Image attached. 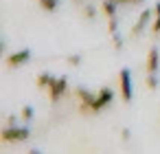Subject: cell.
Returning a JSON list of instances; mask_svg holds the SVG:
<instances>
[{"instance_id":"11","label":"cell","mask_w":160,"mask_h":154,"mask_svg":"<svg viewBox=\"0 0 160 154\" xmlns=\"http://www.w3.org/2000/svg\"><path fill=\"white\" fill-rule=\"evenodd\" d=\"M38 5H40V9H42V11L53 13V11L57 9V5H59V0H38Z\"/></svg>"},{"instance_id":"1","label":"cell","mask_w":160,"mask_h":154,"mask_svg":"<svg viewBox=\"0 0 160 154\" xmlns=\"http://www.w3.org/2000/svg\"><path fill=\"white\" fill-rule=\"evenodd\" d=\"M31 136V130L27 125H5L0 130V141L2 143H22Z\"/></svg>"},{"instance_id":"14","label":"cell","mask_w":160,"mask_h":154,"mask_svg":"<svg viewBox=\"0 0 160 154\" xmlns=\"http://www.w3.org/2000/svg\"><path fill=\"white\" fill-rule=\"evenodd\" d=\"M147 88L149 90H156L158 88V73H147Z\"/></svg>"},{"instance_id":"15","label":"cell","mask_w":160,"mask_h":154,"mask_svg":"<svg viewBox=\"0 0 160 154\" xmlns=\"http://www.w3.org/2000/svg\"><path fill=\"white\" fill-rule=\"evenodd\" d=\"M108 33H110V35L118 33V16H116V18H110V20H108Z\"/></svg>"},{"instance_id":"7","label":"cell","mask_w":160,"mask_h":154,"mask_svg":"<svg viewBox=\"0 0 160 154\" xmlns=\"http://www.w3.org/2000/svg\"><path fill=\"white\" fill-rule=\"evenodd\" d=\"M158 66H160V51L156 46H151L147 51V60H145V68L147 73H158Z\"/></svg>"},{"instance_id":"16","label":"cell","mask_w":160,"mask_h":154,"mask_svg":"<svg viewBox=\"0 0 160 154\" xmlns=\"http://www.w3.org/2000/svg\"><path fill=\"white\" fill-rule=\"evenodd\" d=\"M20 117H22V119L29 123V121H33L35 112H33V108H31V106H24V108H22V112H20Z\"/></svg>"},{"instance_id":"19","label":"cell","mask_w":160,"mask_h":154,"mask_svg":"<svg viewBox=\"0 0 160 154\" xmlns=\"http://www.w3.org/2000/svg\"><path fill=\"white\" fill-rule=\"evenodd\" d=\"M5 125H18V117L16 114H9L7 121H5Z\"/></svg>"},{"instance_id":"20","label":"cell","mask_w":160,"mask_h":154,"mask_svg":"<svg viewBox=\"0 0 160 154\" xmlns=\"http://www.w3.org/2000/svg\"><path fill=\"white\" fill-rule=\"evenodd\" d=\"M121 139H123V141H127V139H129V130H127V128H123V130H121Z\"/></svg>"},{"instance_id":"17","label":"cell","mask_w":160,"mask_h":154,"mask_svg":"<svg viewBox=\"0 0 160 154\" xmlns=\"http://www.w3.org/2000/svg\"><path fill=\"white\" fill-rule=\"evenodd\" d=\"M81 60H83V57H81L79 53H72V55H68V57H66L68 66H79V64H81Z\"/></svg>"},{"instance_id":"6","label":"cell","mask_w":160,"mask_h":154,"mask_svg":"<svg viewBox=\"0 0 160 154\" xmlns=\"http://www.w3.org/2000/svg\"><path fill=\"white\" fill-rule=\"evenodd\" d=\"M29 60H31V51H29V49H20V51L7 55V57H5V64H7V68H20V66H24Z\"/></svg>"},{"instance_id":"5","label":"cell","mask_w":160,"mask_h":154,"mask_svg":"<svg viewBox=\"0 0 160 154\" xmlns=\"http://www.w3.org/2000/svg\"><path fill=\"white\" fill-rule=\"evenodd\" d=\"M118 88H121V97H123V101L129 104L132 97H134V90H132V73H129L127 68H123V71L118 73Z\"/></svg>"},{"instance_id":"3","label":"cell","mask_w":160,"mask_h":154,"mask_svg":"<svg viewBox=\"0 0 160 154\" xmlns=\"http://www.w3.org/2000/svg\"><path fill=\"white\" fill-rule=\"evenodd\" d=\"M66 90H68V77H64V75H59V77H55L53 82H51V86L46 88V93H48V99L53 101V104H57L64 95H66Z\"/></svg>"},{"instance_id":"21","label":"cell","mask_w":160,"mask_h":154,"mask_svg":"<svg viewBox=\"0 0 160 154\" xmlns=\"http://www.w3.org/2000/svg\"><path fill=\"white\" fill-rule=\"evenodd\" d=\"M118 5H132V3H140V0H116Z\"/></svg>"},{"instance_id":"9","label":"cell","mask_w":160,"mask_h":154,"mask_svg":"<svg viewBox=\"0 0 160 154\" xmlns=\"http://www.w3.org/2000/svg\"><path fill=\"white\" fill-rule=\"evenodd\" d=\"M116 9H118V3H116V0H103V3H101V13L105 16V20L116 18Z\"/></svg>"},{"instance_id":"2","label":"cell","mask_w":160,"mask_h":154,"mask_svg":"<svg viewBox=\"0 0 160 154\" xmlns=\"http://www.w3.org/2000/svg\"><path fill=\"white\" fill-rule=\"evenodd\" d=\"M112 101H114V88L101 86L99 93H97V99H94V104H92V114H99V112L105 110Z\"/></svg>"},{"instance_id":"10","label":"cell","mask_w":160,"mask_h":154,"mask_svg":"<svg viewBox=\"0 0 160 154\" xmlns=\"http://www.w3.org/2000/svg\"><path fill=\"white\" fill-rule=\"evenodd\" d=\"M55 79V75H51L48 71H44V73H40L38 77H35V84H38V88H42V90H46L48 86H51V82Z\"/></svg>"},{"instance_id":"8","label":"cell","mask_w":160,"mask_h":154,"mask_svg":"<svg viewBox=\"0 0 160 154\" xmlns=\"http://www.w3.org/2000/svg\"><path fill=\"white\" fill-rule=\"evenodd\" d=\"M75 95H77L79 104H86V106L90 108V112H92V104H94V99H97V93H90V90H86L83 86H79V88H75Z\"/></svg>"},{"instance_id":"18","label":"cell","mask_w":160,"mask_h":154,"mask_svg":"<svg viewBox=\"0 0 160 154\" xmlns=\"http://www.w3.org/2000/svg\"><path fill=\"white\" fill-rule=\"evenodd\" d=\"M112 44H114V49H116V51H121V49H123V38H121V33H114V35H112Z\"/></svg>"},{"instance_id":"13","label":"cell","mask_w":160,"mask_h":154,"mask_svg":"<svg viewBox=\"0 0 160 154\" xmlns=\"http://www.w3.org/2000/svg\"><path fill=\"white\" fill-rule=\"evenodd\" d=\"M94 16H97V9H94L92 5H86V7L81 9V18H83V20H92Z\"/></svg>"},{"instance_id":"12","label":"cell","mask_w":160,"mask_h":154,"mask_svg":"<svg viewBox=\"0 0 160 154\" xmlns=\"http://www.w3.org/2000/svg\"><path fill=\"white\" fill-rule=\"evenodd\" d=\"M149 31H151L153 38H160V13H153V20H151Z\"/></svg>"},{"instance_id":"4","label":"cell","mask_w":160,"mask_h":154,"mask_svg":"<svg viewBox=\"0 0 160 154\" xmlns=\"http://www.w3.org/2000/svg\"><path fill=\"white\" fill-rule=\"evenodd\" d=\"M151 20H153V9H145L140 11V16L136 18L132 31H129V38H138L142 31H147V27H151Z\"/></svg>"}]
</instances>
